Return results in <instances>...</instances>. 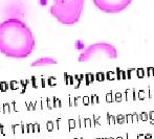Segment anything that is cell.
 Returning a JSON list of instances; mask_svg holds the SVG:
<instances>
[{
  "mask_svg": "<svg viewBox=\"0 0 154 139\" xmlns=\"http://www.w3.org/2000/svg\"><path fill=\"white\" fill-rule=\"evenodd\" d=\"M35 49L32 29L20 19L11 18L0 24V51L8 58L23 59Z\"/></svg>",
  "mask_w": 154,
  "mask_h": 139,
  "instance_id": "1",
  "label": "cell"
},
{
  "mask_svg": "<svg viewBox=\"0 0 154 139\" xmlns=\"http://www.w3.org/2000/svg\"><path fill=\"white\" fill-rule=\"evenodd\" d=\"M85 0H54L49 13L64 25L75 24L81 18Z\"/></svg>",
  "mask_w": 154,
  "mask_h": 139,
  "instance_id": "2",
  "label": "cell"
},
{
  "mask_svg": "<svg viewBox=\"0 0 154 139\" xmlns=\"http://www.w3.org/2000/svg\"><path fill=\"white\" fill-rule=\"evenodd\" d=\"M118 50L116 46L108 42H97L87 46L80 53L78 61L79 62H89L95 59H116Z\"/></svg>",
  "mask_w": 154,
  "mask_h": 139,
  "instance_id": "3",
  "label": "cell"
},
{
  "mask_svg": "<svg viewBox=\"0 0 154 139\" xmlns=\"http://www.w3.org/2000/svg\"><path fill=\"white\" fill-rule=\"evenodd\" d=\"M133 0H92L93 4L106 14H118L123 12Z\"/></svg>",
  "mask_w": 154,
  "mask_h": 139,
  "instance_id": "4",
  "label": "cell"
},
{
  "mask_svg": "<svg viewBox=\"0 0 154 139\" xmlns=\"http://www.w3.org/2000/svg\"><path fill=\"white\" fill-rule=\"evenodd\" d=\"M57 60L51 56H43V58L37 59L32 63V67H44V66H51V65L57 64Z\"/></svg>",
  "mask_w": 154,
  "mask_h": 139,
  "instance_id": "5",
  "label": "cell"
}]
</instances>
